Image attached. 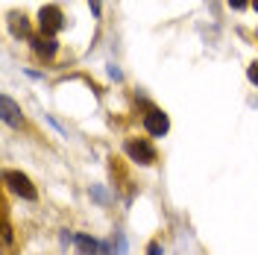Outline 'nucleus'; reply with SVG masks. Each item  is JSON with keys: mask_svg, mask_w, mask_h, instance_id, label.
<instances>
[{"mask_svg": "<svg viewBox=\"0 0 258 255\" xmlns=\"http://www.w3.org/2000/svg\"><path fill=\"white\" fill-rule=\"evenodd\" d=\"M123 150H126L129 159L138 161V164H144V167L156 164V150H153V144L144 141V138H132V141H126L123 144Z\"/></svg>", "mask_w": 258, "mask_h": 255, "instance_id": "f03ea898", "label": "nucleus"}, {"mask_svg": "<svg viewBox=\"0 0 258 255\" xmlns=\"http://www.w3.org/2000/svg\"><path fill=\"white\" fill-rule=\"evenodd\" d=\"M88 6H91V12H94V15H100V0H88Z\"/></svg>", "mask_w": 258, "mask_h": 255, "instance_id": "9b49d317", "label": "nucleus"}, {"mask_svg": "<svg viewBox=\"0 0 258 255\" xmlns=\"http://www.w3.org/2000/svg\"><path fill=\"white\" fill-rule=\"evenodd\" d=\"M226 3H229V6H232V9H243V6H246V3H249V0H226Z\"/></svg>", "mask_w": 258, "mask_h": 255, "instance_id": "9d476101", "label": "nucleus"}, {"mask_svg": "<svg viewBox=\"0 0 258 255\" xmlns=\"http://www.w3.org/2000/svg\"><path fill=\"white\" fill-rule=\"evenodd\" d=\"M32 44H35V53L44 56V59H53L56 56V41L53 38H35Z\"/></svg>", "mask_w": 258, "mask_h": 255, "instance_id": "0eeeda50", "label": "nucleus"}, {"mask_svg": "<svg viewBox=\"0 0 258 255\" xmlns=\"http://www.w3.org/2000/svg\"><path fill=\"white\" fill-rule=\"evenodd\" d=\"M0 106H3V120H6V126H24V114L21 109L15 106V100L9 94L0 97Z\"/></svg>", "mask_w": 258, "mask_h": 255, "instance_id": "39448f33", "label": "nucleus"}, {"mask_svg": "<svg viewBox=\"0 0 258 255\" xmlns=\"http://www.w3.org/2000/svg\"><path fill=\"white\" fill-rule=\"evenodd\" d=\"M38 27H41V32H44L47 38H53V35L64 27L62 9H59V6H41V12H38Z\"/></svg>", "mask_w": 258, "mask_h": 255, "instance_id": "7ed1b4c3", "label": "nucleus"}, {"mask_svg": "<svg viewBox=\"0 0 258 255\" xmlns=\"http://www.w3.org/2000/svg\"><path fill=\"white\" fill-rule=\"evenodd\" d=\"M144 129L150 132V135L161 138V135L170 129V120H167V114L161 112V109H147V114H144Z\"/></svg>", "mask_w": 258, "mask_h": 255, "instance_id": "20e7f679", "label": "nucleus"}, {"mask_svg": "<svg viewBox=\"0 0 258 255\" xmlns=\"http://www.w3.org/2000/svg\"><path fill=\"white\" fill-rule=\"evenodd\" d=\"M147 255H161V243H156V240H153V243L147 246Z\"/></svg>", "mask_w": 258, "mask_h": 255, "instance_id": "1a4fd4ad", "label": "nucleus"}, {"mask_svg": "<svg viewBox=\"0 0 258 255\" xmlns=\"http://www.w3.org/2000/svg\"><path fill=\"white\" fill-rule=\"evenodd\" d=\"M246 77H249V82H252V85H258V62H252L249 68H246Z\"/></svg>", "mask_w": 258, "mask_h": 255, "instance_id": "6e6552de", "label": "nucleus"}, {"mask_svg": "<svg viewBox=\"0 0 258 255\" xmlns=\"http://www.w3.org/2000/svg\"><path fill=\"white\" fill-rule=\"evenodd\" d=\"M252 6H255V12H258V0H252Z\"/></svg>", "mask_w": 258, "mask_h": 255, "instance_id": "f8f14e48", "label": "nucleus"}, {"mask_svg": "<svg viewBox=\"0 0 258 255\" xmlns=\"http://www.w3.org/2000/svg\"><path fill=\"white\" fill-rule=\"evenodd\" d=\"M3 182H6V188L12 194H18L21 200H38V191H35V185L30 182V176L18 173V170H3Z\"/></svg>", "mask_w": 258, "mask_h": 255, "instance_id": "f257e3e1", "label": "nucleus"}, {"mask_svg": "<svg viewBox=\"0 0 258 255\" xmlns=\"http://www.w3.org/2000/svg\"><path fill=\"white\" fill-rule=\"evenodd\" d=\"M74 240V246H77V252L80 255H97L100 252V243L94 238H88V235H71Z\"/></svg>", "mask_w": 258, "mask_h": 255, "instance_id": "423d86ee", "label": "nucleus"}]
</instances>
